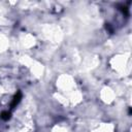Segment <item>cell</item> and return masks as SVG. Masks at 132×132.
<instances>
[{"instance_id": "6da1fadb", "label": "cell", "mask_w": 132, "mask_h": 132, "mask_svg": "<svg viewBox=\"0 0 132 132\" xmlns=\"http://www.w3.org/2000/svg\"><path fill=\"white\" fill-rule=\"evenodd\" d=\"M21 99H22V93H21L20 91H18V92L15 93V95L13 96V98H12V101H11L10 107H11V108H14V107L19 104V102L21 101Z\"/></svg>"}, {"instance_id": "7a4b0ae2", "label": "cell", "mask_w": 132, "mask_h": 132, "mask_svg": "<svg viewBox=\"0 0 132 132\" xmlns=\"http://www.w3.org/2000/svg\"><path fill=\"white\" fill-rule=\"evenodd\" d=\"M11 118V113L10 111H7V110H4L0 113V119H2L3 121H8L9 119Z\"/></svg>"}, {"instance_id": "3957f363", "label": "cell", "mask_w": 132, "mask_h": 132, "mask_svg": "<svg viewBox=\"0 0 132 132\" xmlns=\"http://www.w3.org/2000/svg\"><path fill=\"white\" fill-rule=\"evenodd\" d=\"M119 7H120L119 9H120V10H121V11H122V12H123V13H124L125 15H128V14H129V11H128V8H127L126 6H124V5H120Z\"/></svg>"}]
</instances>
